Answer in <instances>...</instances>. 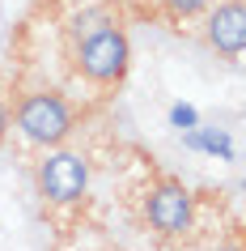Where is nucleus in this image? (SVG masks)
I'll use <instances>...</instances> for the list:
<instances>
[{
    "label": "nucleus",
    "mask_w": 246,
    "mask_h": 251,
    "mask_svg": "<svg viewBox=\"0 0 246 251\" xmlns=\"http://www.w3.org/2000/svg\"><path fill=\"white\" fill-rule=\"evenodd\" d=\"M85 187H89V162L81 153H72V149H64V145L47 149V158L39 162L43 200H51V204H77L85 196Z\"/></svg>",
    "instance_id": "nucleus-3"
},
{
    "label": "nucleus",
    "mask_w": 246,
    "mask_h": 251,
    "mask_svg": "<svg viewBox=\"0 0 246 251\" xmlns=\"http://www.w3.org/2000/svg\"><path fill=\"white\" fill-rule=\"evenodd\" d=\"M4 136H9V106L0 102V145H4Z\"/></svg>",
    "instance_id": "nucleus-8"
},
{
    "label": "nucleus",
    "mask_w": 246,
    "mask_h": 251,
    "mask_svg": "<svg viewBox=\"0 0 246 251\" xmlns=\"http://www.w3.org/2000/svg\"><path fill=\"white\" fill-rule=\"evenodd\" d=\"M208 47L217 55H225V60H238V55L246 51V4L242 0H225V4H217L212 9V17H208Z\"/></svg>",
    "instance_id": "nucleus-5"
},
{
    "label": "nucleus",
    "mask_w": 246,
    "mask_h": 251,
    "mask_svg": "<svg viewBox=\"0 0 246 251\" xmlns=\"http://www.w3.org/2000/svg\"><path fill=\"white\" fill-rule=\"evenodd\" d=\"M128 68H132V43L115 22L77 43V73L93 85H119L128 77Z\"/></svg>",
    "instance_id": "nucleus-2"
},
{
    "label": "nucleus",
    "mask_w": 246,
    "mask_h": 251,
    "mask_svg": "<svg viewBox=\"0 0 246 251\" xmlns=\"http://www.w3.org/2000/svg\"><path fill=\"white\" fill-rule=\"evenodd\" d=\"M13 119H17V128H22V136H26L30 145H43V149H55L72 136V106L55 90L22 94Z\"/></svg>",
    "instance_id": "nucleus-1"
},
{
    "label": "nucleus",
    "mask_w": 246,
    "mask_h": 251,
    "mask_svg": "<svg viewBox=\"0 0 246 251\" xmlns=\"http://www.w3.org/2000/svg\"><path fill=\"white\" fill-rule=\"evenodd\" d=\"M144 222L153 226L161 238H182L195 222V196L179 179H161L144 196Z\"/></svg>",
    "instance_id": "nucleus-4"
},
{
    "label": "nucleus",
    "mask_w": 246,
    "mask_h": 251,
    "mask_svg": "<svg viewBox=\"0 0 246 251\" xmlns=\"http://www.w3.org/2000/svg\"><path fill=\"white\" fill-rule=\"evenodd\" d=\"M102 26H111V13H106V9H85V13H77L68 22V34H72V43H81V39H89L93 30H102Z\"/></svg>",
    "instance_id": "nucleus-6"
},
{
    "label": "nucleus",
    "mask_w": 246,
    "mask_h": 251,
    "mask_svg": "<svg viewBox=\"0 0 246 251\" xmlns=\"http://www.w3.org/2000/svg\"><path fill=\"white\" fill-rule=\"evenodd\" d=\"M166 9L174 17H195V13H204V9H208V0H166Z\"/></svg>",
    "instance_id": "nucleus-7"
},
{
    "label": "nucleus",
    "mask_w": 246,
    "mask_h": 251,
    "mask_svg": "<svg viewBox=\"0 0 246 251\" xmlns=\"http://www.w3.org/2000/svg\"><path fill=\"white\" fill-rule=\"evenodd\" d=\"M225 251H238V247H225Z\"/></svg>",
    "instance_id": "nucleus-9"
}]
</instances>
